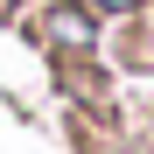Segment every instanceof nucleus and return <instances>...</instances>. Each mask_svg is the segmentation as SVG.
Masks as SVG:
<instances>
[{
  "label": "nucleus",
  "instance_id": "1",
  "mask_svg": "<svg viewBox=\"0 0 154 154\" xmlns=\"http://www.w3.org/2000/svg\"><path fill=\"white\" fill-rule=\"evenodd\" d=\"M49 28H56L63 42H84V14H56V21H49Z\"/></svg>",
  "mask_w": 154,
  "mask_h": 154
},
{
  "label": "nucleus",
  "instance_id": "2",
  "mask_svg": "<svg viewBox=\"0 0 154 154\" xmlns=\"http://www.w3.org/2000/svg\"><path fill=\"white\" fill-rule=\"evenodd\" d=\"M98 7H133V0H98Z\"/></svg>",
  "mask_w": 154,
  "mask_h": 154
}]
</instances>
